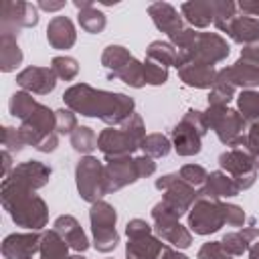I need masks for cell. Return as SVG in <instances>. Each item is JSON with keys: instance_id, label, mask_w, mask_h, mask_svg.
I'll list each match as a JSON object with an SVG mask.
<instances>
[{"instance_id": "6da1fadb", "label": "cell", "mask_w": 259, "mask_h": 259, "mask_svg": "<svg viewBox=\"0 0 259 259\" xmlns=\"http://www.w3.org/2000/svg\"><path fill=\"white\" fill-rule=\"evenodd\" d=\"M65 101L83 115H99L107 123L121 121L134 107V101L121 93L93 91L87 85H75L65 93ZM132 115V113H130Z\"/></svg>"}, {"instance_id": "7a4b0ae2", "label": "cell", "mask_w": 259, "mask_h": 259, "mask_svg": "<svg viewBox=\"0 0 259 259\" xmlns=\"http://www.w3.org/2000/svg\"><path fill=\"white\" fill-rule=\"evenodd\" d=\"M14 186V204H8L6 208L10 210L12 219L22 225V227H28V229H36V227H42L45 225V204L40 198H36L34 194L26 192V186L14 182V180H6Z\"/></svg>"}, {"instance_id": "3957f363", "label": "cell", "mask_w": 259, "mask_h": 259, "mask_svg": "<svg viewBox=\"0 0 259 259\" xmlns=\"http://www.w3.org/2000/svg\"><path fill=\"white\" fill-rule=\"evenodd\" d=\"M144 136V127H142V119L136 123V127H132V121L123 127V130H105L99 136V148L107 154V156H123L130 154L138 148V144H142Z\"/></svg>"}, {"instance_id": "277c9868", "label": "cell", "mask_w": 259, "mask_h": 259, "mask_svg": "<svg viewBox=\"0 0 259 259\" xmlns=\"http://www.w3.org/2000/svg\"><path fill=\"white\" fill-rule=\"evenodd\" d=\"M91 225L95 235V247L99 251H109L117 245V233H115V210L105 204L97 202L91 210Z\"/></svg>"}, {"instance_id": "5b68a950", "label": "cell", "mask_w": 259, "mask_h": 259, "mask_svg": "<svg viewBox=\"0 0 259 259\" xmlns=\"http://www.w3.org/2000/svg\"><path fill=\"white\" fill-rule=\"evenodd\" d=\"M127 257L130 259H158L162 249V243L150 237V227L144 221H132L127 225Z\"/></svg>"}, {"instance_id": "8992f818", "label": "cell", "mask_w": 259, "mask_h": 259, "mask_svg": "<svg viewBox=\"0 0 259 259\" xmlns=\"http://www.w3.org/2000/svg\"><path fill=\"white\" fill-rule=\"evenodd\" d=\"M103 65L113 69V75L121 77L125 83L140 87L146 79H144V69H140V65L136 63V59L132 55H127L123 51V47H109L103 55Z\"/></svg>"}, {"instance_id": "52a82bcc", "label": "cell", "mask_w": 259, "mask_h": 259, "mask_svg": "<svg viewBox=\"0 0 259 259\" xmlns=\"http://www.w3.org/2000/svg\"><path fill=\"white\" fill-rule=\"evenodd\" d=\"M225 221V204H219L214 200H208L206 196H200V200L194 204L190 212V227L194 233L206 235L217 231Z\"/></svg>"}, {"instance_id": "ba28073f", "label": "cell", "mask_w": 259, "mask_h": 259, "mask_svg": "<svg viewBox=\"0 0 259 259\" xmlns=\"http://www.w3.org/2000/svg\"><path fill=\"white\" fill-rule=\"evenodd\" d=\"M77 184L85 200H97L107 192L105 176H101V166L95 158H85L77 166Z\"/></svg>"}, {"instance_id": "9c48e42d", "label": "cell", "mask_w": 259, "mask_h": 259, "mask_svg": "<svg viewBox=\"0 0 259 259\" xmlns=\"http://www.w3.org/2000/svg\"><path fill=\"white\" fill-rule=\"evenodd\" d=\"M204 121V115L200 111H188V115L182 119L180 125L174 130V148L182 156L196 154L200 150V136L204 134L202 127H194V123Z\"/></svg>"}, {"instance_id": "30bf717a", "label": "cell", "mask_w": 259, "mask_h": 259, "mask_svg": "<svg viewBox=\"0 0 259 259\" xmlns=\"http://www.w3.org/2000/svg\"><path fill=\"white\" fill-rule=\"evenodd\" d=\"M140 176L138 172V166H136V160H117L113 158L105 170V188L107 192L109 190H115L127 182H134L136 178Z\"/></svg>"}, {"instance_id": "8fae6325", "label": "cell", "mask_w": 259, "mask_h": 259, "mask_svg": "<svg viewBox=\"0 0 259 259\" xmlns=\"http://www.w3.org/2000/svg\"><path fill=\"white\" fill-rule=\"evenodd\" d=\"M38 243V235H10L2 245V253L8 259H30Z\"/></svg>"}, {"instance_id": "7c38bea8", "label": "cell", "mask_w": 259, "mask_h": 259, "mask_svg": "<svg viewBox=\"0 0 259 259\" xmlns=\"http://www.w3.org/2000/svg\"><path fill=\"white\" fill-rule=\"evenodd\" d=\"M49 176H51V170L47 166H42L38 162H26V164H22L14 170L10 180H14V182H18L26 188H30V186L36 188V186H42Z\"/></svg>"}, {"instance_id": "4fadbf2b", "label": "cell", "mask_w": 259, "mask_h": 259, "mask_svg": "<svg viewBox=\"0 0 259 259\" xmlns=\"http://www.w3.org/2000/svg\"><path fill=\"white\" fill-rule=\"evenodd\" d=\"M18 83L26 89L36 91V93H49L55 87V75L49 69L32 67V69H26L24 73L18 75Z\"/></svg>"}, {"instance_id": "5bb4252c", "label": "cell", "mask_w": 259, "mask_h": 259, "mask_svg": "<svg viewBox=\"0 0 259 259\" xmlns=\"http://www.w3.org/2000/svg\"><path fill=\"white\" fill-rule=\"evenodd\" d=\"M180 75L188 85H196V87H208L214 81V73L210 69L208 63H198V61H186L180 67Z\"/></svg>"}, {"instance_id": "9a60e30c", "label": "cell", "mask_w": 259, "mask_h": 259, "mask_svg": "<svg viewBox=\"0 0 259 259\" xmlns=\"http://www.w3.org/2000/svg\"><path fill=\"white\" fill-rule=\"evenodd\" d=\"M47 36H49V42L55 45L57 49H67L73 45L75 40V32H73V24L65 18V16H57L51 20L49 28H47Z\"/></svg>"}, {"instance_id": "2e32d148", "label": "cell", "mask_w": 259, "mask_h": 259, "mask_svg": "<svg viewBox=\"0 0 259 259\" xmlns=\"http://www.w3.org/2000/svg\"><path fill=\"white\" fill-rule=\"evenodd\" d=\"M55 231L63 233V239L77 251H85L87 249V239L81 231V227L77 225V221L73 217H61L55 223Z\"/></svg>"}, {"instance_id": "e0dca14e", "label": "cell", "mask_w": 259, "mask_h": 259, "mask_svg": "<svg viewBox=\"0 0 259 259\" xmlns=\"http://www.w3.org/2000/svg\"><path fill=\"white\" fill-rule=\"evenodd\" d=\"M206 188L200 192V196H233L239 192V186L235 182V178L223 176L221 172H214L210 176H206Z\"/></svg>"}, {"instance_id": "ac0fdd59", "label": "cell", "mask_w": 259, "mask_h": 259, "mask_svg": "<svg viewBox=\"0 0 259 259\" xmlns=\"http://www.w3.org/2000/svg\"><path fill=\"white\" fill-rule=\"evenodd\" d=\"M67 241L59 237L57 231H51L42 237V245H40V253L42 259H67Z\"/></svg>"}, {"instance_id": "d6986e66", "label": "cell", "mask_w": 259, "mask_h": 259, "mask_svg": "<svg viewBox=\"0 0 259 259\" xmlns=\"http://www.w3.org/2000/svg\"><path fill=\"white\" fill-rule=\"evenodd\" d=\"M251 237H259V231H257V229H245V231H241V233L225 235V239H223V249H225L227 253L241 255V253L249 247Z\"/></svg>"}, {"instance_id": "ffe728a7", "label": "cell", "mask_w": 259, "mask_h": 259, "mask_svg": "<svg viewBox=\"0 0 259 259\" xmlns=\"http://www.w3.org/2000/svg\"><path fill=\"white\" fill-rule=\"evenodd\" d=\"M227 32H231V36L235 40H239V42L255 40L259 36V22H255L251 18H239V20H235V24Z\"/></svg>"}, {"instance_id": "44dd1931", "label": "cell", "mask_w": 259, "mask_h": 259, "mask_svg": "<svg viewBox=\"0 0 259 259\" xmlns=\"http://www.w3.org/2000/svg\"><path fill=\"white\" fill-rule=\"evenodd\" d=\"M182 10L186 12V18L198 26H204L212 20V6L210 4H184Z\"/></svg>"}, {"instance_id": "7402d4cb", "label": "cell", "mask_w": 259, "mask_h": 259, "mask_svg": "<svg viewBox=\"0 0 259 259\" xmlns=\"http://www.w3.org/2000/svg\"><path fill=\"white\" fill-rule=\"evenodd\" d=\"M148 59H152V61H156V63H160V65H172V63H176V59H178V55L174 53V49L170 47V45H166V42H152V47H150V51H148Z\"/></svg>"}, {"instance_id": "603a6c76", "label": "cell", "mask_w": 259, "mask_h": 259, "mask_svg": "<svg viewBox=\"0 0 259 259\" xmlns=\"http://www.w3.org/2000/svg\"><path fill=\"white\" fill-rule=\"evenodd\" d=\"M34 109H36V103L32 101L30 95H26V93L12 95V99H10V111H12V115H18V117L26 119L28 115H32Z\"/></svg>"}, {"instance_id": "cb8c5ba5", "label": "cell", "mask_w": 259, "mask_h": 259, "mask_svg": "<svg viewBox=\"0 0 259 259\" xmlns=\"http://www.w3.org/2000/svg\"><path fill=\"white\" fill-rule=\"evenodd\" d=\"M142 148L152 156H166L170 150V142L160 134H152L142 140Z\"/></svg>"}, {"instance_id": "d4e9b609", "label": "cell", "mask_w": 259, "mask_h": 259, "mask_svg": "<svg viewBox=\"0 0 259 259\" xmlns=\"http://www.w3.org/2000/svg\"><path fill=\"white\" fill-rule=\"evenodd\" d=\"M71 142H73L75 150H81V152H89V150H93V148H95V144H97V138H95V134H93L89 127H77V132L73 134Z\"/></svg>"}, {"instance_id": "484cf974", "label": "cell", "mask_w": 259, "mask_h": 259, "mask_svg": "<svg viewBox=\"0 0 259 259\" xmlns=\"http://www.w3.org/2000/svg\"><path fill=\"white\" fill-rule=\"evenodd\" d=\"M166 77L168 75H166V67L164 65H160V63H156L152 59H146V63H144V79L148 83L160 85V83L166 81Z\"/></svg>"}, {"instance_id": "4316f807", "label": "cell", "mask_w": 259, "mask_h": 259, "mask_svg": "<svg viewBox=\"0 0 259 259\" xmlns=\"http://www.w3.org/2000/svg\"><path fill=\"white\" fill-rule=\"evenodd\" d=\"M53 71L63 79H73L77 75V63L71 57H57L53 59Z\"/></svg>"}, {"instance_id": "83f0119b", "label": "cell", "mask_w": 259, "mask_h": 259, "mask_svg": "<svg viewBox=\"0 0 259 259\" xmlns=\"http://www.w3.org/2000/svg\"><path fill=\"white\" fill-rule=\"evenodd\" d=\"M81 20V26L89 32H99L103 26H105V18L101 12H95V10H87V12H81L79 16Z\"/></svg>"}, {"instance_id": "f1b7e54d", "label": "cell", "mask_w": 259, "mask_h": 259, "mask_svg": "<svg viewBox=\"0 0 259 259\" xmlns=\"http://www.w3.org/2000/svg\"><path fill=\"white\" fill-rule=\"evenodd\" d=\"M239 105L243 109V113L249 119H257L259 117V93H243L239 97Z\"/></svg>"}, {"instance_id": "f546056e", "label": "cell", "mask_w": 259, "mask_h": 259, "mask_svg": "<svg viewBox=\"0 0 259 259\" xmlns=\"http://www.w3.org/2000/svg\"><path fill=\"white\" fill-rule=\"evenodd\" d=\"M180 178H184L188 184L198 186V184H202L206 180V172L200 166H184L182 172H180Z\"/></svg>"}, {"instance_id": "4dcf8cb0", "label": "cell", "mask_w": 259, "mask_h": 259, "mask_svg": "<svg viewBox=\"0 0 259 259\" xmlns=\"http://www.w3.org/2000/svg\"><path fill=\"white\" fill-rule=\"evenodd\" d=\"M55 117H57L55 125H57V130H59V132H71L69 127H73V125H75V117L71 115V111H57V113H55Z\"/></svg>"}, {"instance_id": "1f68e13d", "label": "cell", "mask_w": 259, "mask_h": 259, "mask_svg": "<svg viewBox=\"0 0 259 259\" xmlns=\"http://www.w3.org/2000/svg\"><path fill=\"white\" fill-rule=\"evenodd\" d=\"M245 219L243 210L239 206H231V204H225V221L231 223V225H241Z\"/></svg>"}, {"instance_id": "d6a6232c", "label": "cell", "mask_w": 259, "mask_h": 259, "mask_svg": "<svg viewBox=\"0 0 259 259\" xmlns=\"http://www.w3.org/2000/svg\"><path fill=\"white\" fill-rule=\"evenodd\" d=\"M136 166H138V172H140V176H144V174H152L154 172V162L150 160V158H138L136 160Z\"/></svg>"}, {"instance_id": "836d02e7", "label": "cell", "mask_w": 259, "mask_h": 259, "mask_svg": "<svg viewBox=\"0 0 259 259\" xmlns=\"http://www.w3.org/2000/svg\"><path fill=\"white\" fill-rule=\"evenodd\" d=\"M247 146H251V148H257V150H259V125H253L251 134H249V140H247Z\"/></svg>"}, {"instance_id": "e575fe53", "label": "cell", "mask_w": 259, "mask_h": 259, "mask_svg": "<svg viewBox=\"0 0 259 259\" xmlns=\"http://www.w3.org/2000/svg\"><path fill=\"white\" fill-rule=\"evenodd\" d=\"M162 255H164V259H186L184 255H178V253H174V251H170V249H164Z\"/></svg>"}, {"instance_id": "d590c367", "label": "cell", "mask_w": 259, "mask_h": 259, "mask_svg": "<svg viewBox=\"0 0 259 259\" xmlns=\"http://www.w3.org/2000/svg\"><path fill=\"white\" fill-rule=\"evenodd\" d=\"M251 259H259V243L251 249Z\"/></svg>"}, {"instance_id": "8d00e7d4", "label": "cell", "mask_w": 259, "mask_h": 259, "mask_svg": "<svg viewBox=\"0 0 259 259\" xmlns=\"http://www.w3.org/2000/svg\"><path fill=\"white\" fill-rule=\"evenodd\" d=\"M217 259H229V257H225V253H223V255H221V257H217Z\"/></svg>"}, {"instance_id": "74e56055", "label": "cell", "mask_w": 259, "mask_h": 259, "mask_svg": "<svg viewBox=\"0 0 259 259\" xmlns=\"http://www.w3.org/2000/svg\"><path fill=\"white\" fill-rule=\"evenodd\" d=\"M71 259H85V257H71Z\"/></svg>"}]
</instances>
